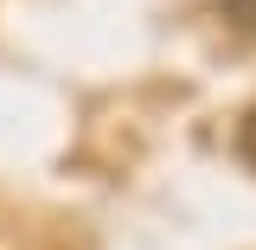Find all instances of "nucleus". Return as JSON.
<instances>
[{
    "label": "nucleus",
    "instance_id": "f257e3e1",
    "mask_svg": "<svg viewBox=\"0 0 256 250\" xmlns=\"http://www.w3.org/2000/svg\"><path fill=\"white\" fill-rule=\"evenodd\" d=\"M218 13H224L237 32H250V39H256V0H218Z\"/></svg>",
    "mask_w": 256,
    "mask_h": 250
},
{
    "label": "nucleus",
    "instance_id": "f03ea898",
    "mask_svg": "<svg viewBox=\"0 0 256 250\" xmlns=\"http://www.w3.org/2000/svg\"><path fill=\"white\" fill-rule=\"evenodd\" d=\"M237 148H244V160H256V109H250V122L237 128Z\"/></svg>",
    "mask_w": 256,
    "mask_h": 250
}]
</instances>
